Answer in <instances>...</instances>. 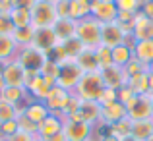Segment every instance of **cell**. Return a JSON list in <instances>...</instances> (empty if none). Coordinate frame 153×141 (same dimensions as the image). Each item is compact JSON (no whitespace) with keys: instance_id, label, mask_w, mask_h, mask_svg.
Here are the masks:
<instances>
[{"instance_id":"obj_1","label":"cell","mask_w":153,"mask_h":141,"mask_svg":"<svg viewBox=\"0 0 153 141\" xmlns=\"http://www.w3.org/2000/svg\"><path fill=\"white\" fill-rule=\"evenodd\" d=\"M103 89H105V85H103L101 74L99 72H85L82 75V79H79V83L76 85L74 95L79 100H95L97 103Z\"/></svg>"},{"instance_id":"obj_2","label":"cell","mask_w":153,"mask_h":141,"mask_svg":"<svg viewBox=\"0 0 153 141\" xmlns=\"http://www.w3.org/2000/svg\"><path fill=\"white\" fill-rule=\"evenodd\" d=\"M58 19L56 6L47 0H37L31 8V27L33 29H52V25Z\"/></svg>"},{"instance_id":"obj_3","label":"cell","mask_w":153,"mask_h":141,"mask_svg":"<svg viewBox=\"0 0 153 141\" xmlns=\"http://www.w3.org/2000/svg\"><path fill=\"white\" fill-rule=\"evenodd\" d=\"M101 29L103 23H99L95 18H85L82 21H78V27H76V37L79 39L85 48H97L101 45Z\"/></svg>"},{"instance_id":"obj_4","label":"cell","mask_w":153,"mask_h":141,"mask_svg":"<svg viewBox=\"0 0 153 141\" xmlns=\"http://www.w3.org/2000/svg\"><path fill=\"white\" fill-rule=\"evenodd\" d=\"M16 60L25 68V72H35V74H41L43 66L51 60V56L47 52H43L41 48L29 45V47H23L18 50L16 54Z\"/></svg>"},{"instance_id":"obj_5","label":"cell","mask_w":153,"mask_h":141,"mask_svg":"<svg viewBox=\"0 0 153 141\" xmlns=\"http://www.w3.org/2000/svg\"><path fill=\"white\" fill-rule=\"evenodd\" d=\"M0 79H2L4 87H25L27 72L18 60H10V62L0 66Z\"/></svg>"},{"instance_id":"obj_6","label":"cell","mask_w":153,"mask_h":141,"mask_svg":"<svg viewBox=\"0 0 153 141\" xmlns=\"http://www.w3.org/2000/svg\"><path fill=\"white\" fill-rule=\"evenodd\" d=\"M60 64V74H58V79H56V85L62 87V89L74 93L76 85L79 83L83 72L79 70V66L74 62V60H68V62H58Z\"/></svg>"},{"instance_id":"obj_7","label":"cell","mask_w":153,"mask_h":141,"mask_svg":"<svg viewBox=\"0 0 153 141\" xmlns=\"http://www.w3.org/2000/svg\"><path fill=\"white\" fill-rule=\"evenodd\" d=\"M52 83L47 78H43L41 74L35 72H27V79H25V89L31 100H45L49 91L52 89Z\"/></svg>"},{"instance_id":"obj_8","label":"cell","mask_w":153,"mask_h":141,"mask_svg":"<svg viewBox=\"0 0 153 141\" xmlns=\"http://www.w3.org/2000/svg\"><path fill=\"white\" fill-rule=\"evenodd\" d=\"M128 118L132 122H140V120H153V100L149 95H140L126 106Z\"/></svg>"},{"instance_id":"obj_9","label":"cell","mask_w":153,"mask_h":141,"mask_svg":"<svg viewBox=\"0 0 153 141\" xmlns=\"http://www.w3.org/2000/svg\"><path fill=\"white\" fill-rule=\"evenodd\" d=\"M95 126L87 122H76V120H64L62 134L66 141H91Z\"/></svg>"},{"instance_id":"obj_10","label":"cell","mask_w":153,"mask_h":141,"mask_svg":"<svg viewBox=\"0 0 153 141\" xmlns=\"http://www.w3.org/2000/svg\"><path fill=\"white\" fill-rule=\"evenodd\" d=\"M70 100H72V93H70V91H66V89H62V87L54 85L49 91V95H47V99L43 100V103L47 104V108L51 110V114L62 116L64 110H66V106L70 104Z\"/></svg>"},{"instance_id":"obj_11","label":"cell","mask_w":153,"mask_h":141,"mask_svg":"<svg viewBox=\"0 0 153 141\" xmlns=\"http://www.w3.org/2000/svg\"><path fill=\"white\" fill-rule=\"evenodd\" d=\"M91 18L99 23H112L118 18V8L114 0H93L91 2Z\"/></svg>"},{"instance_id":"obj_12","label":"cell","mask_w":153,"mask_h":141,"mask_svg":"<svg viewBox=\"0 0 153 141\" xmlns=\"http://www.w3.org/2000/svg\"><path fill=\"white\" fill-rule=\"evenodd\" d=\"M66 120H76V122H87L91 126H97L99 120H101V106H99L95 100H82L79 108L76 114H72Z\"/></svg>"},{"instance_id":"obj_13","label":"cell","mask_w":153,"mask_h":141,"mask_svg":"<svg viewBox=\"0 0 153 141\" xmlns=\"http://www.w3.org/2000/svg\"><path fill=\"white\" fill-rule=\"evenodd\" d=\"M128 118V110L124 104H120L118 100L114 103H108L101 106V120H99L97 126H112V124H118L120 120H126Z\"/></svg>"},{"instance_id":"obj_14","label":"cell","mask_w":153,"mask_h":141,"mask_svg":"<svg viewBox=\"0 0 153 141\" xmlns=\"http://www.w3.org/2000/svg\"><path fill=\"white\" fill-rule=\"evenodd\" d=\"M99 74H101L103 85L108 87V89H114V91H118L120 87H124L126 81H128L126 74H124V70L120 66H108V68H105V70H101Z\"/></svg>"},{"instance_id":"obj_15","label":"cell","mask_w":153,"mask_h":141,"mask_svg":"<svg viewBox=\"0 0 153 141\" xmlns=\"http://www.w3.org/2000/svg\"><path fill=\"white\" fill-rule=\"evenodd\" d=\"M126 37L128 35L124 33L114 21L112 23H105L103 29H101V45L107 47V48H114V47L122 45V43L126 41Z\"/></svg>"},{"instance_id":"obj_16","label":"cell","mask_w":153,"mask_h":141,"mask_svg":"<svg viewBox=\"0 0 153 141\" xmlns=\"http://www.w3.org/2000/svg\"><path fill=\"white\" fill-rule=\"evenodd\" d=\"M64 128V118L58 114H49L41 124L37 126V137L41 139H49L52 135L60 134Z\"/></svg>"},{"instance_id":"obj_17","label":"cell","mask_w":153,"mask_h":141,"mask_svg":"<svg viewBox=\"0 0 153 141\" xmlns=\"http://www.w3.org/2000/svg\"><path fill=\"white\" fill-rule=\"evenodd\" d=\"M56 45H58V39H56V35H54L52 29H35L33 47L41 48L43 52H47L49 56H52Z\"/></svg>"},{"instance_id":"obj_18","label":"cell","mask_w":153,"mask_h":141,"mask_svg":"<svg viewBox=\"0 0 153 141\" xmlns=\"http://www.w3.org/2000/svg\"><path fill=\"white\" fill-rule=\"evenodd\" d=\"M132 37L136 41H153V19L143 16L142 12L136 14V23H134Z\"/></svg>"},{"instance_id":"obj_19","label":"cell","mask_w":153,"mask_h":141,"mask_svg":"<svg viewBox=\"0 0 153 141\" xmlns=\"http://www.w3.org/2000/svg\"><path fill=\"white\" fill-rule=\"evenodd\" d=\"M76 27H78V21H74V19H70V18H58L56 23L52 25V31H54L58 43H64V41H68V39L76 37Z\"/></svg>"},{"instance_id":"obj_20","label":"cell","mask_w":153,"mask_h":141,"mask_svg":"<svg viewBox=\"0 0 153 141\" xmlns=\"http://www.w3.org/2000/svg\"><path fill=\"white\" fill-rule=\"evenodd\" d=\"M22 110H23V114H25L31 122H35L37 126L51 114V110L47 108V104L43 103V100H27V104L22 106Z\"/></svg>"},{"instance_id":"obj_21","label":"cell","mask_w":153,"mask_h":141,"mask_svg":"<svg viewBox=\"0 0 153 141\" xmlns=\"http://www.w3.org/2000/svg\"><path fill=\"white\" fill-rule=\"evenodd\" d=\"M68 18L74 21H82L91 16V0H68Z\"/></svg>"},{"instance_id":"obj_22","label":"cell","mask_w":153,"mask_h":141,"mask_svg":"<svg viewBox=\"0 0 153 141\" xmlns=\"http://www.w3.org/2000/svg\"><path fill=\"white\" fill-rule=\"evenodd\" d=\"M2 99L8 100L10 104H14V106L22 108L27 104L29 95H27L25 87H2Z\"/></svg>"},{"instance_id":"obj_23","label":"cell","mask_w":153,"mask_h":141,"mask_svg":"<svg viewBox=\"0 0 153 141\" xmlns=\"http://www.w3.org/2000/svg\"><path fill=\"white\" fill-rule=\"evenodd\" d=\"M18 50L19 48L14 43L12 35H0V66L10 62V60H14L16 54H18Z\"/></svg>"},{"instance_id":"obj_24","label":"cell","mask_w":153,"mask_h":141,"mask_svg":"<svg viewBox=\"0 0 153 141\" xmlns=\"http://www.w3.org/2000/svg\"><path fill=\"white\" fill-rule=\"evenodd\" d=\"M74 62L79 66V70H82L83 74H85V72H99L97 60H95V48H83Z\"/></svg>"},{"instance_id":"obj_25","label":"cell","mask_w":153,"mask_h":141,"mask_svg":"<svg viewBox=\"0 0 153 141\" xmlns=\"http://www.w3.org/2000/svg\"><path fill=\"white\" fill-rule=\"evenodd\" d=\"M126 85L130 87L138 97L140 95H147V91H149V74H147V72H142V74L132 75V78H128Z\"/></svg>"},{"instance_id":"obj_26","label":"cell","mask_w":153,"mask_h":141,"mask_svg":"<svg viewBox=\"0 0 153 141\" xmlns=\"http://www.w3.org/2000/svg\"><path fill=\"white\" fill-rule=\"evenodd\" d=\"M132 137L136 141H147L153 135V120H140L132 122Z\"/></svg>"},{"instance_id":"obj_27","label":"cell","mask_w":153,"mask_h":141,"mask_svg":"<svg viewBox=\"0 0 153 141\" xmlns=\"http://www.w3.org/2000/svg\"><path fill=\"white\" fill-rule=\"evenodd\" d=\"M134 58H138L142 64H151L153 62V41H136L134 45Z\"/></svg>"},{"instance_id":"obj_28","label":"cell","mask_w":153,"mask_h":141,"mask_svg":"<svg viewBox=\"0 0 153 141\" xmlns=\"http://www.w3.org/2000/svg\"><path fill=\"white\" fill-rule=\"evenodd\" d=\"M132 58H134V50H132V47L126 45V43H122V45L112 48V64H114V66L124 68Z\"/></svg>"},{"instance_id":"obj_29","label":"cell","mask_w":153,"mask_h":141,"mask_svg":"<svg viewBox=\"0 0 153 141\" xmlns=\"http://www.w3.org/2000/svg\"><path fill=\"white\" fill-rule=\"evenodd\" d=\"M10 18H12V23H14L16 29H19V27H31V10H27V8L14 6L10 12Z\"/></svg>"},{"instance_id":"obj_30","label":"cell","mask_w":153,"mask_h":141,"mask_svg":"<svg viewBox=\"0 0 153 141\" xmlns=\"http://www.w3.org/2000/svg\"><path fill=\"white\" fill-rule=\"evenodd\" d=\"M33 37H35L33 27H19V29H16L14 33H12V39H14V43L18 45V48L33 45Z\"/></svg>"},{"instance_id":"obj_31","label":"cell","mask_w":153,"mask_h":141,"mask_svg":"<svg viewBox=\"0 0 153 141\" xmlns=\"http://www.w3.org/2000/svg\"><path fill=\"white\" fill-rule=\"evenodd\" d=\"M107 130H108V135L116 137L118 141L120 139H126V137H130V134H132V120L130 118L120 120L118 124H112V126H108Z\"/></svg>"},{"instance_id":"obj_32","label":"cell","mask_w":153,"mask_h":141,"mask_svg":"<svg viewBox=\"0 0 153 141\" xmlns=\"http://www.w3.org/2000/svg\"><path fill=\"white\" fill-rule=\"evenodd\" d=\"M95 60H97L99 72L105 70V68H108V66H114V64H112V48H107V47L99 45L95 48Z\"/></svg>"},{"instance_id":"obj_33","label":"cell","mask_w":153,"mask_h":141,"mask_svg":"<svg viewBox=\"0 0 153 141\" xmlns=\"http://www.w3.org/2000/svg\"><path fill=\"white\" fill-rule=\"evenodd\" d=\"M19 112H22V108L19 106H14V104H10L8 100H0V124L4 122H10V120H16L19 116Z\"/></svg>"},{"instance_id":"obj_34","label":"cell","mask_w":153,"mask_h":141,"mask_svg":"<svg viewBox=\"0 0 153 141\" xmlns=\"http://www.w3.org/2000/svg\"><path fill=\"white\" fill-rule=\"evenodd\" d=\"M114 23H116V25H118L126 35H132V31H134V23H136V14L118 12V18H116Z\"/></svg>"},{"instance_id":"obj_35","label":"cell","mask_w":153,"mask_h":141,"mask_svg":"<svg viewBox=\"0 0 153 141\" xmlns=\"http://www.w3.org/2000/svg\"><path fill=\"white\" fill-rule=\"evenodd\" d=\"M58 74H60V64L56 62V60H49V62L43 66V70H41V75L43 78H47L49 81L52 83V85H56V79H58Z\"/></svg>"},{"instance_id":"obj_36","label":"cell","mask_w":153,"mask_h":141,"mask_svg":"<svg viewBox=\"0 0 153 141\" xmlns=\"http://www.w3.org/2000/svg\"><path fill=\"white\" fill-rule=\"evenodd\" d=\"M118 12H126V14H140L143 6V0H114Z\"/></svg>"},{"instance_id":"obj_37","label":"cell","mask_w":153,"mask_h":141,"mask_svg":"<svg viewBox=\"0 0 153 141\" xmlns=\"http://www.w3.org/2000/svg\"><path fill=\"white\" fill-rule=\"evenodd\" d=\"M16 120H18V128H19V131H25V134H29V135H37V124L31 122V120L27 118L25 114H23V110L19 112V116H18Z\"/></svg>"},{"instance_id":"obj_38","label":"cell","mask_w":153,"mask_h":141,"mask_svg":"<svg viewBox=\"0 0 153 141\" xmlns=\"http://www.w3.org/2000/svg\"><path fill=\"white\" fill-rule=\"evenodd\" d=\"M122 70H124V74H126V78H132V75H136V74L147 72V66H146V64H142L138 58H132L130 62H128L126 66L122 68Z\"/></svg>"},{"instance_id":"obj_39","label":"cell","mask_w":153,"mask_h":141,"mask_svg":"<svg viewBox=\"0 0 153 141\" xmlns=\"http://www.w3.org/2000/svg\"><path fill=\"white\" fill-rule=\"evenodd\" d=\"M136 97H138V95H136V93H134V91H132L128 85L120 87V89L116 91V100H118L120 104H124V106H128V104H130L132 100L136 99Z\"/></svg>"},{"instance_id":"obj_40","label":"cell","mask_w":153,"mask_h":141,"mask_svg":"<svg viewBox=\"0 0 153 141\" xmlns=\"http://www.w3.org/2000/svg\"><path fill=\"white\" fill-rule=\"evenodd\" d=\"M16 131H19L18 120H10V122L0 124V137H2V139H6V137H10V135H14Z\"/></svg>"},{"instance_id":"obj_41","label":"cell","mask_w":153,"mask_h":141,"mask_svg":"<svg viewBox=\"0 0 153 141\" xmlns=\"http://www.w3.org/2000/svg\"><path fill=\"white\" fill-rule=\"evenodd\" d=\"M16 31L10 14H0V35H12Z\"/></svg>"},{"instance_id":"obj_42","label":"cell","mask_w":153,"mask_h":141,"mask_svg":"<svg viewBox=\"0 0 153 141\" xmlns=\"http://www.w3.org/2000/svg\"><path fill=\"white\" fill-rule=\"evenodd\" d=\"M116 100V91L114 89H108V87H105L101 91V95H99L97 99V104L99 106H103V104H108V103H114Z\"/></svg>"},{"instance_id":"obj_43","label":"cell","mask_w":153,"mask_h":141,"mask_svg":"<svg viewBox=\"0 0 153 141\" xmlns=\"http://www.w3.org/2000/svg\"><path fill=\"white\" fill-rule=\"evenodd\" d=\"M37 135H29L25 134V131H16L14 135H10V137H6L4 141H35Z\"/></svg>"},{"instance_id":"obj_44","label":"cell","mask_w":153,"mask_h":141,"mask_svg":"<svg viewBox=\"0 0 153 141\" xmlns=\"http://www.w3.org/2000/svg\"><path fill=\"white\" fill-rule=\"evenodd\" d=\"M54 6H56V14H58V18H68V12H70V8H68V0H58Z\"/></svg>"},{"instance_id":"obj_45","label":"cell","mask_w":153,"mask_h":141,"mask_svg":"<svg viewBox=\"0 0 153 141\" xmlns=\"http://www.w3.org/2000/svg\"><path fill=\"white\" fill-rule=\"evenodd\" d=\"M142 14H143V16H147L149 19H153V0H143Z\"/></svg>"},{"instance_id":"obj_46","label":"cell","mask_w":153,"mask_h":141,"mask_svg":"<svg viewBox=\"0 0 153 141\" xmlns=\"http://www.w3.org/2000/svg\"><path fill=\"white\" fill-rule=\"evenodd\" d=\"M12 8H14L12 0H0V14H10Z\"/></svg>"},{"instance_id":"obj_47","label":"cell","mask_w":153,"mask_h":141,"mask_svg":"<svg viewBox=\"0 0 153 141\" xmlns=\"http://www.w3.org/2000/svg\"><path fill=\"white\" fill-rule=\"evenodd\" d=\"M45 141H66V137H64V134H62V131H60V134L52 135V137H49V139H45Z\"/></svg>"},{"instance_id":"obj_48","label":"cell","mask_w":153,"mask_h":141,"mask_svg":"<svg viewBox=\"0 0 153 141\" xmlns=\"http://www.w3.org/2000/svg\"><path fill=\"white\" fill-rule=\"evenodd\" d=\"M147 95L153 97V75H149V91H147Z\"/></svg>"},{"instance_id":"obj_49","label":"cell","mask_w":153,"mask_h":141,"mask_svg":"<svg viewBox=\"0 0 153 141\" xmlns=\"http://www.w3.org/2000/svg\"><path fill=\"white\" fill-rule=\"evenodd\" d=\"M147 74L153 75V62H151V64H147Z\"/></svg>"},{"instance_id":"obj_50","label":"cell","mask_w":153,"mask_h":141,"mask_svg":"<svg viewBox=\"0 0 153 141\" xmlns=\"http://www.w3.org/2000/svg\"><path fill=\"white\" fill-rule=\"evenodd\" d=\"M120 141H136V139H134V137L130 135V137H126V139H120Z\"/></svg>"},{"instance_id":"obj_51","label":"cell","mask_w":153,"mask_h":141,"mask_svg":"<svg viewBox=\"0 0 153 141\" xmlns=\"http://www.w3.org/2000/svg\"><path fill=\"white\" fill-rule=\"evenodd\" d=\"M47 2H52V4H56V2H58V0H47Z\"/></svg>"},{"instance_id":"obj_52","label":"cell","mask_w":153,"mask_h":141,"mask_svg":"<svg viewBox=\"0 0 153 141\" xmlns=\"http://www.w3.org/2000/svg\"><path fill=\"white\" fill-rule=\"evenodd\" d=\"M35 141H45V139H41V137H35Z\"/></svg>"},{"instance_id":"obj_53","label":"cell","mask_w":153,"mask_h":141,"mask_svg":"<svg viewBox=\"0 0 153 141\" xmlns=\"http://www.w3.org/2000/svg\"><path fill=\"white\" fill-rule=\"evenodd\" d=\"M0 100H2V87H0Z\"/></svg>"},{"instance_id":"obj_54","label":"cell","mask_w":153,"mask_h":141,"mask_svg":"<svg viewBox=\"0 0 153 141\" xmlns=\"http://www.w3.org/2000/svg\"><path fill=\"white\" fill-rule=\"evenodd\" d=\"M147 141H153V135H151V137H149V139H147Z\"/></svg>"},{"instance_id":"obj_55","label":"cell","mask_w":153,"mask_h":141,"mask_svg":"<svg viewBox=\"0 0 153 141\" xmlns=\"http://www.w3.org/2000/svg\"><path fill=\"white\" fill-rule=\"evenodd\" d=\"M0 141H4V139H2V137H0Z\"/></svg>"},{"instance_id":"obj_56","label":"cell","mask_w":153,"mask_h":141,"mask_svg":"<svg viewBox=\"0 0 153 141\" xmlns=\"http://www.w3.org/2000/svg\"><path fill=\"white\" fill-rule=\"evenodd\" d=\"M151 100H153V97H151Z\"/></svg>"}]
</instances>
